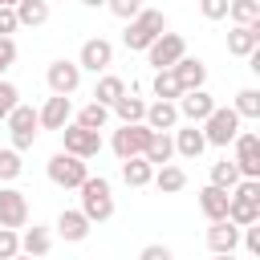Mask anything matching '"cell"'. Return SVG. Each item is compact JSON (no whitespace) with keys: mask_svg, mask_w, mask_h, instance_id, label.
Returning a JSON list of instances; mask_svg holds the SVG:
<instances>
[{"mask_svg":"<svg viewBox=\"0 0 260 260\" xmlns=\"http://www.w3.org/2000/svg\"><path fill=\"white\" fill-rule=\"evenodd\" d=\"M77 191H81V215L89 223H106L114 215V187L106 175H85V183Z\"/></svg>","mask_w":260,"mask_h":260,"instance_id":"1","label":"cell"},{"mask_svg":"<svg viewBox=\"0 0 260 260\" xmlns=\"http://www.w3.org/2000/svg\"><path fill=\"white\" fill-rule=\"evenodd\" d=\"M158 32H167V16H162V8H142L138 16H130V20H126L122 45H126L130 53H146V49H150V41H154Z\"/></svg>","mask_w":260,"mask_h":260,"instance_id":"2","label":"cell"},{"mask_svg":"<svg viewBox=\"0 0 260 260\" xmlns=\"http://www.w3.org/2000/svg\"><path fill=\"white\" fill-rule=\"evenodd\" d=\"M240 114L232 110V106H215L203 122H199V130H203V138H207V146H232V138L240 134Z\"/></svg>","mask_w":260,"mask_h":260,"instance_id":"3","label":"cell"},{"mask_svg":"<svg viewBox=\"0 0 260 260\" xmlns=\"http://www.w3.org/2000/svg\"><path fill=\"white\" fill-rule=\"evenodd\" d=\"M4 122H8V138H12V150H28V146L37 142V130H41V122H37V110H32V106L16 102V110H12Z\"/></svg>","mask_w":260,"mask_h":260,"instance_id":"4","label":"cell"},{"mask_svg":"<svg viewBox=\"0 0 260 260\" xmlns=\"http://www.w3.org/2000/svg\"><path fill=\"white\" fill-rule=\"evenodd\" d=\"M150 134H154V130H150L146 122H122V126L114 130V138H110V150H114L118 158H134V154L146 150Z\"/></svg>","mask_w":260,"mask_h":260,"instance_id":"5","label":"cell"},{"mask_svg":"<svg viewBox=\"0 0 260 260\" xmlns=\"http://www.w3.org/2000/svg\"><path fill=\"white\" fill-rule=\"evenodd\" d=\"M49 179L57 183V187H81L85 183V175H89V167H85V158H77V154H69V150H57L53 158H49Z\"/></svg>","mask_w":260,"mask_h":260,"instance_id":"6","label":"cell"},{"mask_svg":"<svg viewBox=\"0 0 260 260\" xmlns=\"http://www.w3.org/2000/svg\"><path fill=\"white\" fill-rule=\"evenodd\" d=\"M232 146H236L232 162L240 167V179H260V134L256 130H240L232 138Z\"/></svg>","mask_w":260,"mask_h":260,"instance_id":"7","label":"cell"},{"mask_svg":"<svg viewBox=\"0 0 260 260\" xmlns=\"http://www.w3.org/2000/svg\"><path fill=\"white\" fill-rule=\"evenodd\" d=\"M57 134H61V150H69V154H77V158H93V154L102 150V134H98V130H85V126H77V122H65Z\"/></svg>","mask_w":260,"mask_h":260,"instance_id":"8","label":"cell"},{"mask_svg":"<svg viewBox=\"0 0 260 260\" xmlns=\"http://www.w3.org/2000/svg\"><path fill=\"white\" fill-rule=\"evenodd\" d=\"M28 223V199L12 183H0V228H24Z\"/></svg>","mask_w":260,"mask_h":260,"instance_id":"9","label":"cell"},{"mask_svg":"<svg viewBox=\"0 0 260 260\" xmlns=\"http://www.w3.org/2000/svg\"><path fill=\"white\" fill-rule=\"evenodd\" d=\"M183 53H187V41H183L179 32H158V37L150 41V49H146V61H150L154 69H171Z\"/></svg>","mask_w":260,"mask_h":260,"instance_id":"10","label":"cell"},{"mask_svg":"<svg viewBox=\"0 0 260 260\" xmlns=\"http://www.w3.org/2000/svg\"><path fill=\"white\" fill-rule=\"evenodd\" d=\"M175 110H179V122H203L211 110H215V98L207 93V89H183L179 98H175Z\"/></svg>","mask_w":260,"mask_h":260,"instance_id":"11","label":"cell"},{"mask_svg":"<svg viewBox=\"0 0 260 260\" xmlns=\"http://www.w3.org/2000/svg\"><path fill=\"white\" fill-rule=\"evenodd\" d=\"M77 65L89 69V73H106V69L114 65V45H110L106 37H89V41L81 45V53H77Z\"/></svg>","mask_w":260,"mask_h":260,"instance_id":"12","label":"cell"},{"mask_svg":"<svg viewBox=\"0 0 260 260\" xmlns=\"http://www.w3.org/2000/svg\"><path fill=\"white\" fill-rule=\"evenodd\" d=\"M45 81H49L53 93H65V98H69V93H77V85H81V65L61 57V61H53V65L45 69Z\"/></svg>","mask_w":260,"mask_h":260,"instance_id":"13","label":"cell"},{"mask_svg":"<svg viewBox=\"0 0 260 260\" xmlns=\"http://www.w3.org/2000/svg\"><path fill=\"white\" fill-rule=\"evenodd\" d=\"M37 122H41V130H61L65 122H73V102H69L65 93H53V98L37 110Z\"/></svg>","mask_w":260,"mask_h":260,"instance_id":"14","label":"cell"},{"mask_svg":"<svg viewBox=\"0 0 260 260\" xmlns=\"http://www.w3.org/2000/svg\"><path fill=\"white\" fill-rule=\"evenodd\" d=\"M171 142H175V154H183V158H191V162L207 150V138H203V130H199L195 122L175 126V130H171Z\"/></svg>","mask_w":260,"mask_h":260,"instance_id":"15","label":"cell"},{"mask_svg":"<svg viewBox=\"0 0 260 260\" xmlns=\"http://www.w3.org/2000/svg\"><path fill=\"white\" fill-rule=\"evenodd\" d=\"M260 49V20H252V24H232V32H228V53L232 57H248V53H256Z\"/></svg>","mask_w":260,"mask_h":260,"instance_id":"16","label":"cell"},{"mask_svg":"<svg viewBox=\"0 0 260 260\" xmlns=\"http://www.w3.org/2000/svg\"><path fill=\"white\" fill-rule=\"evenodd\" d=\"M171 73H175L179 89H203V81H207V65H203L199 57H187V53L171 65Z\"/></svg>","mask_w":260,"mask_h":260,"instance_id":"17","label":"cell"},{"mask_svg":"<svg viewBox=\"0 0 260 260\" xmlns=\"http://www.w3.org/2000/svg\"><path fill=\"white\" fill-rule=\"evenodd\" d=\"M89 228H93V223L81 215V207H65V211L57 215V236L69 240V244H81V240L89 236Z\"/></svg>","mask_w":260,"mask_h":260,"instance_id":"18","label":"cell"},{"mask_svg":"<svg viewBox=\"0 0 260 260\" xmlns=\"http://www.w3.org/2000/svg\"><path fill=\"white\" fill-rule=\"evenodd\" d=\"M203 240H207L211 252H236V248H240V228H236L232 219H215Z\"/></svg>","mask_w":260,"mask_h":260,"instance_id":"19","label":"cell"},{"mask_svg":"<svg viewBox=\"0 0 260 260\" xmlns=\"http://www.w3.org/2000/svg\"><path fill=\"white\" fill-rule=\"evenodd\" d=\"M142 122H146L150 130H167V134H171V130L179 126V110H175V102H158V98H154V102L146 106Z\"/></svg>","mask_w":260,"mask_h":260,"instance_id":"20","label":"cell"},{"mask_svg":"<svg viewBox=\"0 0 260 260\" xmlns=\"http://www.w3.org/2000/svg\"><path fill=\"white\" fill-rule=\"evenodd\" d=\"M199 211L207 215V223L228 219V191H223V187H215V183H207V187L199 191Z\"/></svg>","mask_w":260,"mask_h":260,"instance_id":"21","label":"cell"},{"mask_svg":"<svg viewBox=\"0 0 260 260\" xmlns=\"http://www.w3.org/2000/svg\"><path fill=\"white\" fill-rule=\"evenodd\" d=\"M49 248H53V232L41 228V223H32V228L24 223V232H20V252L41 260V256H49Z\"/></svg>","mask_w":260,"mask_h":260,"instance_id":"22","label":"cell"},{"mask_svg":"<svg viewBox=\"0 0 260 260\" xmlns=\"http://www.w3.org/2000/svg\"><path fill=\"white\" fill-rule=\"evenodd\" d=\"M142 158H146L150 167L171 162V158H175V142H171V134H167V130H154L150 142H146V150H142Z\"/></svg>","mask_w":260,"mask_h":260,"instance_id":"23","label":"cell"},{"mask_svg":"<svg viewBox=\"0 0 260 260\" xmlns=\"http://www.w3.org/2000/svg\"><path fill=\"white\" fill-rule=\"evenodd\" d=\"M162 195H175V191H183L187 187V171L183 167H175V162H162V167H154V179H150Z\"/></svg>","mask_w":260,"mask_h":260,"instance_id":"24","label":"cell"},{"mask_svg":"<svg viewBox=\"0 0 260 260\" xmlns=\"http://www.w3.org/2000/svg\"><path fill=\"white\" fill-rule=\"evenodd\" d=\"M150 179H154V167H150L142 154L122 158V183H126V187H146Z\"/></svg>","mask_w":260,"mask_h":260,"instance_id":"25","label":"cell"},{"mask_svg":"<svg viewBox=\"0 0 260 260\" xmlns=\"http://www.w3.org/2000/svg\"><path fill=\"white\" fill-rule=\"evenodd\" d=\"M110 114H114L118 122H142V114H146V102H142L138 93H130V89H126V93H122V98L110 106Z\"/></svg>","mask_w":260,"mask_h":260,"instance_id":"26","label":"cell"},{"mask_svg":"<svg viewBox=\"0 0 260 260\" xmlns=\"http://www.w3.org/2000/svg\"><path fill=\"white\" fill-rule=\"evenodd\" d=\"M12 8H16V20L28 28H41L49 20V0H16Z\"/></svg>","mask_w":260,"mask_h":260,"instance_id":"27","label":"cell"},{"mask_svg":"<svg viewBox=\"0 0 260 260\" xmlns=\"http://www.w3.org/2000/svg\"><path fill=\"white\" fill-rule=\"evenodd\" d=\"M122 93H126V81H122L118 73H102V77H98V89H93V102H102V106H114Z\"/></svg>","mask_w":260,"mask_h":260,"instance_id":"28","label":"cell"},{"mask_svg":"<svg viewBox=\"0 0 260 260\" xmlns=\"http://www.w3.org/2000/svg\"><path fill=\"white\" fill-rule=\"evenodd\" d=\"M228 219H232L236 228L260 223V203H248V199H232V195H228Z\"/></svg>","mask_w":260,"mask_h":260,"instance_id":"29","label":"cell"},{"mask_svg":"<svg viewBox=\"0 0 260 260\" xmlns=\"http://www.w3.org/2000/svg\"><path fill=\"white\" fill-rule=\"evenodd\" d=\"M77 126H85V130H102L106 122H110V106H102V102H89V106H81L77 110V118H73Z\"/></svg>","mask_w":260,"mask_h":260,"instance_id":"30","label":"cell"},{"mask_svg":"<svg viewBox=\"0 0 260 260\" xmlns=\"http://www.w3.org/2000/svg\"><path fill=\"white\" fill-rule=\"evenodd\" d=\"M150 89H154V98H158V102H175V98L183 93L171 69H154V81H150Z\"/></svg>","mask_w":260,"mask_h":260,"instance_id":"31","label":"cell"},{"mask_svg":"<svg viewBox=\"0 0 260 260\" xmlns=\"http://www.w3.org/2000/svg\"><path fill=\"white\" fill-rule=\"evenodd\" d=\"M211 183H215V187H223V191H232V187L240 183V167H236L232 158H219V162H211Z\"/></svg>","mask_w":260,"mask_h":260,"instance_id":"32","label":"cell"},{"mask_svg":"<svg viewBox=\"0 0 260 260\" xmlns=\"http://www.w3.org/2000/svg\"><path fill=\"white\" fill-rule=\"evenodd\" d=\"M228 16L232 24H252L260 20V0H228Z\"/></svg>","mask_w":260,"mask_h":260,"instance_id":"33","label":"cell"},{"mask_svg":"<svg viewBox=\"0 0 260 260\" xmlns=\"http://www.w3.org/2000/svg\"><path fill=\"white\" fill-rule=\"evenodd\" d=\"M20 171H24V162H20V150H12V146H0V183H16V179H20Z\"/></svg>","mask_w":260,"mask_h":260,"instance_id":"34","label":"cell"},{"mask_svg":"<svg viewBox=\"0 0 260 260\" xmlns=\"http://www.w3.org/2000/svg\"><path fill=\"white\" fill-rule=\"evenodd\" d=\"M232 110L240 114V118H260V89H240L236 93V102H232Z\"/></svg>","mask_w":260,"mask_h":260,"instance_id":"35","label":"cell"},{"mask_svg":"<svg viewBox=\"0 0 260 260\" xmlns=\"http://www.w3.org/2000/svg\"><path fill=\"white\" fill-rule=\"evenodd\" d=\"M16 102H20V89H16L12 81H4V77H0V122L16 110Z\"/></svg>","mask_w":260,"mask_h":260,"instance_id":"36","label":"cell"},{"mask_svg":"<svg viewBox=\"0 0 260 260\" xmlns=\"http://www.w3.org/2000/svg\"><path fill=\"white\" fill-rule=\"evenodd\" d=\"M20 252V232L16 228H0V260H12Z\"/></svg>","mask_w":260,"mask_h":260,"instance_id":"37","label":"cell"},{"mask_svg":"<svg viewBox=\"0 0 260 260\" xmlns=\"http://www.w3.org/2000/svg\"><path fill=\"white\" fill-rule=\"evenodd\" d=\"M106 8H110L118 20H130V16H138L146 4H142V0H106Z\"/></svg>","mask_w":260,"mask_h":260,"instance_id":"38","label":"cell"},{"mask_svg":"<svg viewBox=\"0 0 260 260\" xmlns=\"http://www.w3.org/2000/svg\"><path fill=\"white\" fill-rule=\"evenodd\" d=\"M240 244H244V252H248V256H260V223L240 228Z\"/></svg>","mask_w":260,"mask_h":260,"instance_id":"39","label":"cell"},{"mask_svg":"<svg viewBox=\"0 0 260 260\" xmlns=\"http://www.w3.org/2000/svg\"><path fill=\"white\" fill-rule=\"evenodd\" d=\"M12 61H16V41L12 37H0V77L12 69Z\"/></svg>","mask_w":260,"mask_h":260,"instance_id":"40","label":"cell"},{"mask_svg":"<svg viewBox=\"0 0 260 260\" xmlns=\"http://www.w3.org/2000/svg\"><path fill=\"white\" fill-rule=\"evenodd\" d=\"M16 28H20V20H16V8L0 4V37H12Z\"/></svg>","mask_w":260,"mask_h":260,"instance_id":"41","label":"cell"},{"mask_svg":"<svg viewBox=\"0 0 260 260\" xmlns=\"http://www.w3.org/2000/svg\"><path fill=\"white\" fill-rule=\"evenodd\" d=\"M199 12L207 20H223L228 16V0H199Z\"/></svg>","mask_w":260,"mask_h":260,"instance_id":"42","label":"cell"},{"mask_svg":"<svg viewBox=\"0 0 260 260\" xmlns=\"http://www.w3.org/2000/svg\"><path fill=\"white\" fill-rule=\"evenodd\" d=\"M138 260H175V252H171L167 244H146V248L138 252Z\"/></svg>","mask_w":260,"mask_h":260,"instance_id":"43","label":"cell"},{"mask_svg":"<svg viewBox=\"0 0 260 260\" xmlns=\"http://www.w3.org/2000/svg\"><path fill=\"white\" fill-rule=\"evenodd\" d=\"M211 260H236V252H211Z\"/></svg>","mask_w":260,"mask_h":260,"instance_id":"44","label":"cell"},{"mask_svg":"<svg viewBox=\"0 0 260 260\" xmlns=\"http://www.w3.org/2000/svg\"><path fill=\"white\" fill-rule=\"evenodd\" d=\"M85 8H106V0H81Z\"/></svg>","mask_w":260,"mask_h":260,"instance_id":"45","label":"cell"},{"mask_svg":"<svg viewBox=\"0 0 260 260\" xmlns=\"http://www.w3.org/2000/svg\"><path fill=\"white\" fill-rule=\"evenodd\" d=\"M12 260H37V256H24V252H16V256H12Z\"/></svg>","mask_w":260,"mask_h":260,"instance_id":"46","label":"cell"},{"mask_svg":"<svg viewBox=\"0 0 260 260\" xmlns=\"http://www.w3.org/2000/svg\"><path fill=\"white\" fill-rule=\"evenodd\" d=\"M0 4H8V8H12V4H16V0H0Z\"/></svg>","mask_w":260,"mask_h":260,"instance_id":"47","label":"cell"}]
</instances>
